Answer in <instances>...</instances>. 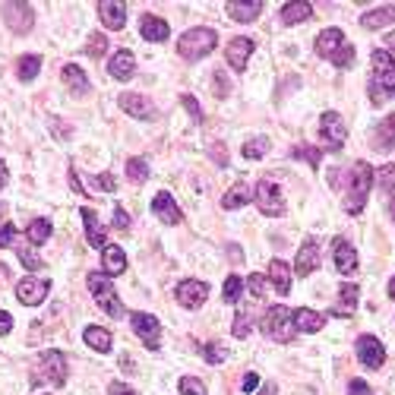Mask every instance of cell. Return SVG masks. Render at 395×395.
I'll return each instance as SVG.
<instances>
[{"label": "cell", "instance_id": "6da1fadb", "mask_svg": "<svg viewBox=\"0 0 395 395\" xmlns=\"http://www.w3.org/2000/svg\"><path fill=\"white\" fill-rule=\"evenodd\" d=\"M370 105L383 108L389 98H395V64L386 51H373L370 54Z\"/></svg>", "mask_w": 395, "mask_h": 395}, {"label": "cell", "instance_id": "7a4b0ae2", "mask_svg": "<svg viewBox=\"0 0 395 395\" xmlns=\"http://www.w3.org/2000/svg\"><path fill=\"white\" fill-rule=\"evenodd\" d=\"M316 54L323 60H329V64L342 67V70H348V67H354V47L348 45V38H345L342 29H323L316 35Z\"/></svg>", "mask_w": 395, "mask_h": 395}, {"label": "cell", "instance_id": "3957f363", "mask_svg": "<svg viewBox=\"0 0 395 395\" xmlns=\"http://www.w3.org/2000/svg\"><path fill=\"white\" fill-rule=\"evenodd\" d=\"M370 190H373V168L367 161H354L351 174H348V193H345V209L348 215H360L370 200Z\"/></svg>", "mask_w": 395, "mask_h": 395}, {"label": "cell", "instance_id": "277c9868", "mask_svg": "<svg viewBox=\"0 0 395 395\" xmlns=\"http://www.w3.org/2000/svg\"><path fill=\"white\" fill-rule=\"evenodd\" d=\"M215 45H219V32L206 29V25H196V29H187L177 38V54L183 60H202L215 51Z\"/></svg>", "mask_w": 395, "mask_h": 395}, {"label": "cell", "instance_id": "5b68a950", "mask_svg": "<svg viewBox=\"0 0 395 395\" xmlns=\"http://www.w3.org/2000/svg\"><path fill=\"white\" fill-rule=\"evenodd\" d=\"M86 285H88V291H92L95 304H98V307L105 310L111 319H124V316H127L124 304H120L118 291H114V285H111V275H101V272H88V275H86Z\"/></svg>", "mask_w": 395, "mask_h": 395}, {"label": "cell", "instance_id": "8992f818", "mask_svg": "<svg viewBox=\"0 0 395 395\" xmlns=\"http://www.w3.org/2000/svg\"><path fill=\"white\" fill-rule=\"evenodd\" d=\"M294 310L282 307V304H275V307H269L263 313V336L272 338V342L278 345H288L291 338H294Z\"/></svg>", "mask_w": 395, "mask_h": 395}, {"label": "cell", "instance_id": "52a82bcc", "mask_svg": "<svg viewBox=\"0 0 395 395\" xmlns=\"http://www.w3.org/2000/svg\"><path fill=\"white\" fill-rule=\"evenodd\" d=\"M67 377H70V367H67V357L64 351H42L38 357V367H35V383H51V386H67Z\"/></svg>", "mask_w": 395, "mask_h": 395}, {"label": "cell", "instance_id": "ba28073f", "mask_svg": "<svg viewBox=\"0 0 395 395\" xmlns=\"http://www.w3.org/2000/svg\"><path fill=\"white\" fill-rule=\"evenodd\" d=\"M319 139L329 152H342L345 149V139H348V127H345L342 114L338 111H326L319 118Z\"/></svg>", "mask_w": 395, "mask_h": 395}, {"label": "cell", "instance_id": "9c48e42d", "mask_svg": "<svg viewBox=\"0 0 395 395\" xmlns=\"http://www.w3.org/2000/svg\"><path fill=\"white\" fill-rule=\"evenodd\" d=\"M253 200H256V206H260L263 215H272V219L285 215V196H282V187H278V183L260 181L253 190Z\"/></svg>", "mask_w": 395, "mask_h": 395}, {"label": "cell", "instance_id": "30bf717a", "mask_svg": "<svg viewBox=\"0 0 395 395\" xmlns=\"http://www.w3.org/2000/svg\"><path fill=\"white\" fill-rule=\"evenodd\" d=\"M130 326H133L136 336L146 342L149 351H159V345H161V323H159V316L136 310V313H130Z\"/></svg>", "mask_w": 395, "mask_h": 395}, {"label": "cell", "instance_id": "8fae6325", "mask_svg": "<svg viewBox=\"0 0 395 395\" xmlns=\"http://www.w3.org/2000/svg\"><path fill=\"white\" fill-rule=\"evenodd\" d=\"M4 23L16 35H29L32 25H35V10L29 4H4Z\"/></svg>", "mask_w": 395, "mask_h": 395}, {"label": "cell", "instance_id": "7c38bea8", "mask_svg": "<svg viewBox=\"0 0 395 395\" xmlns=\"http://www.w3.org/2000/svg\"><path fill=\"white\" fill-rule=\"evenodd\" d=\"M47 291H51V282H47V278L25 275V278L16 282V297H19V304H25V307H38V304L47 297Z\"/></svg>", "mask_w": 395, "mask_h": 395}, {"label": "cell", "instance_id": "4fadbf2b", "mask_svg": "<svg viewBox=\"0 0 395 395\" xmlns=\"http://www.w3.org/2000/svg\"><path fill=\"white\" fill-rule=\"evenodd\" d=\"M174 297H177V304H181V307H187V310H200L202 304H206V297H209V285H206V282H200V278H187V282L177 285Z\"/></svg>", "mask_w": 395, "mask_h": 395}, {"label": "cell", "instance_id": "5bb4252c", "mask_svg": "<svg viewBox=\"0 0 395 395\" xmlns=\"http://www.w3.org/2000/svg\"><path fill=\"white\" fill-rule=\"evenodd\" d=\"M354 348H357V360L367 367V370H379V367H383L386 348L377 336H360L357 342H354Z\"/></svg>", "mask_w": 395, "mask_h": 395}, {"label": "cell", "instance_id": "9a60e30c", "mask_svg": "<svg viewBox=\"0 0 395 395\" xmlns=\"http://www.w3.org/2000/svg\"><path fill=\"white\" fill-rule=\"evenodd\" d=\"M118 105H120V111L130 114V118H139V120H155L159 118V108H155L149 98L136 95V92H124L118 98Z\"/></svg>", "mask_w": 395, "mask_h": 395}, {"label": "cell", "instance_id": "2e32d148", "mask_svg": "<svg viewBox=\"0 0 395 395\" xmlns=\"http://www.w3.org/2000/svg\"><path fill=\"white\" fill-rule=\"evenodd\" d=\"M319 256H323L319 241L316 237H307V241L301 244V250H297V256H294V275H310V272L319 265Z\"/></svg>", "mask_w": 395, "mask_h": 395}, {"label": "cell", "instance_id": "e0dca14e", "mask_svg": "<svg viewBox=\"0 0 395 395\" xmlns=\"http://www.w3.org/2000/svg\"><path fill=\"white\" fill-rule=\"evenodd\" d=\"M250 54H253V38H231L228 47H224V60H228V67L237 73L247 67Z\"/></svg>", "mask_w": 395, "mask_h": 395}, {"label": "cell", "instance_id": "ac0fdd59", "mask_svg": "<svg viewBox=\"0 0 395 395\" xmlns=\"http://www.w3.org/2000/svg\"><path fill=\"white\" fill-rule=\"evenodd\" d=\"M168 32H171L168 19L155 16V13H142L139 16V35L146 38V42H165Z\"/></svg>", "mask_w": 395, "mask_h": 395}, {"label": "cell", "instance_id": "d6986e66", "mask_svg": "<svg viewBox=\"0 0 395 395\" xmlns=\"http://www.w3.org/2000/svg\"><path fill=\"white\" fill-rule=\"evenodd\" d=\"M95 10H98V16H101V23H105V29L118 32V29H124V25H127V6H124V4H114V0H101Z\"/></svg>", "mask_w": 395, "mask_h": 395}, {"label": "cell", "instance_id": "ffe728a7", "mask_svg": "<svg viewBox=\"0 0 395 395\" xmlns=\"http://www.w3.org/2000/svg\"><path fill=\"white\" fill-rule=\"evenodd\" d=\"M108 73H111L118 83H127V79H133V73H136V57H133V51H118V54H111V60H108Z\"/></svg>", "mask_w": 395, "mask_h": 395}, {"label": "cell", "instance_id": "44dd1931", "mask_svg": "<svg viewBox=\"0 0 395 395\" xmlns=\"http://www.w3.org/2000/svg\"><path fill=\"white\" fill-rule=\"evenodd\" d=\"M152 212L159 215L165 224H181V219H183L181 209H177V202H174V196L168 193V190H161V193L152 200Z\"/></svg>", "mask_w": 395, "mask_h": 395}, {"label": "cell", "instance_id": "7402d4cb", "mask_svg": "<svg viewBox=\"0 0 395 395\" xmlns=\"http://www.w3.org/2000/svg\"><path fill=\"white\" fill-rule=\"evenodd\" d=\"M332 253H336V269L342 272V275L357 272V250H354L345 237H338L336 241V250H332Z\"/></svg>", "mask_w": 395, "mask_h": 395}, {"label": "cell", "instance_id": "603a6c76", "mask_svg": "<svg viewBox=\"0 0 395 395\" xmlns=\"http://www.w3.org/2000/svg\"><path fill=\"white\" fill-rule=\"evenodd\" d=\"M354 310H357V285L348 282L338 288V301H336V307H332V316L348 319V316H354Z\"/></svg>", "mask_w": 395, "mask_h": 395}, {"label": "cell", "instance_id": "cb8c5ba5", "mask_svg": "<svg viewBox=\"0 0 395 395\" xmlns=\"http://www.w3.org/2000/svg\"><path fill=\"white\" fill-rule=\"evenodd\" d=\"M224 10H228V16L234 19V23H253V19L263 13V4L260 0H247V4L231 0V4H224Z\"/></svg>", "mask_w": 395, "mask_h": 395}, {"label": "cell", "instance_id": "d4e9b609", "mask_svg": "<svg viewBox=\"0 0 395 395\" xmlns=\"http://www.w3.org/2000/svg\"><path fill=\"white\" fill-rule=\"evenodd\" d=\"M60 79H64L67 88H70L76 98H83V95L88 92V76L83 73V67L79 64H67L64 70H60Z\"/></svg>", "mask_w": 395, "mask_h": 395}, {"label": "cell", "instance_id": "484cf974", "mask_svg": "<svg viewBox=\"0 0 395 395\" xmlns=\"http://www.w3.org/2000/svg\"><path fill=\"white\" fill-rule=\"evenodd\" d=\"M250 200H253V187L241 181V183H234V187H231L228 193L222 196V209H224V212H234V209L247 206Z\"/></svg>", "mask_w": 395, "mask_h": 395}, {"label": "cell", "instance_id": "4316f807", "mask_svg": "<svg viewBox=\"0 0 395 395\" xmlns=\"http://www.w3.org/2000/svg\"><path fill=\"white\" fill-rule=\"evenodd\" d=\"M395 23V4H386V6H377V10H370V13H364L360 16V25L364 29H386V25H392Z\"/></svg>", "mask_w": 395, "mask_h": 395}, {"label": "cell", "instance_id": "83f0119b", "mask_svg": "<svg viewBox=\"0 0 395 395\" xmlns=\"http://www.w3.org/2000/svg\"><path fill=\"white\" fill-rule=\"evenodd\" d=\"M83 224H86V237H88V247H98V250H105L108 244H105V228H101V222H98V215H95V209H83Z\"/></svg>", "mask_w": 395, "mask_h": 395}, {"label": "cell", "instance_id": "f1b7e54d", "mask_svg": "<svg viewBox=\"0 0 395 395\" xmlns=\"http://www.w3.org/2000/svg\"><path fill=\"white\" fill-rule=\"evenodd\" d=\"M101 265H105V275H120L127 269V253L118 247V244H108L101 250Z\"/></svg>", "mask_w": 395, "mask_h": 395}, {"label": "cell", "instance_id": "f546056e", "mask_svg": "<svg viewBox=\"0 0 395 395\" xmlns=\"http://www.w3.org/2000/svg\"><path fill=\"white\" fill-rule=\"evenodd\" d=\"M294 326L301 332H307V336H313V332H319L326 326V316L316 313V310H310V307H297L294 310Z\"/></svg>", "mask_w": 395, "mask_h": 395}, {"label": "cell", "instance_id": "4dcf8cb0", "mask_svg": "<svg viewBox=\"0 0 395 395\" xmlns=\"http://www.w3.org/2000/svg\"><path fill=\"white\" fill-rule=\"evenodd\" d=\"M269 278H272V285H275L278 294H291V265L285 260L269 263Z\"/></svg>", "mask_w": 395, "mask_h": 395}, {"label": "cell", "instance_id": "1f68e13d", "mask_svg": "<svg viewBox=\"0 0 395 395\" xmlns=\"http://www.w3.org/2000/svg\"><path fill=\"white\" fill-rule=\"evenodd\" d=\"M395 146V114L383 120V124L373 130V149H379V152H389Z\"/></svg>", "mask_w": 395, "mask_h": 395}, {"label": "cell", "instance_id": "d6a6232c", "mask_svg": "<svg viewBox=\"0 0 395 395\" xmlns=\"http://www.w3.org/2000/svg\"><path fill=\"white\" fill-rule=\"evenodd\" d=\"M313 16V6L307 0H297V4H285L282 6V23L285 25H294V23H307Z\"/></svg>", "mask_w": 395, "mask_h": 395}, {"label": "cell", "instance_id": "836d02e7", "mask_svg": "<svg viewBox=\"0 0 395 395\" xmlns=\"http://www.w3.org/2000/svg\"><path fill=\"white\" fill-rule=\"evenodd\" d=\"M83 338H86V345H88V348H95L98 354H108V351H111V342H114V338H111V332H108V329H101V326H88Z\"/></svg>", "mask_w": 395, "mask_h": 395}, {"label": "cell", "instance_id": "e575fe53", "mask_svg": "<svg viewBox=\"0 0 395 395\" xmlns=\"http://www.w3.org/2000/svg\"><path fill=\"white\" fill-rule=\"evenodd\" d=\"M38 73H42V57H38V54H23V57L16 60V76L23 79V83H32Z\"/></svg>", "mask_w": 395, "mask_h": 395}, {"label": "cell", "instance_id": "d590c367", "mask_svg": "<svg viewBox=\"0 0 395 395\" xmlns=\"http://www.w3.org/2000/svg\"><path fill=\"white\" fill-rule=\"evenodd\" d=\"M47 237H51V222L47 219H35L29 228H25V241H29L32 247H42Z\"/></svg>", "mask_w": 395, "mask_h": 395}, {"label": "cell", "instance_id": "8d00e7d4", "mask_svg": "<svg viewBox=\"0 0 395 395\" xmlns=\"http://www.w3.org/2000/svg\"><path fill=\"white\" fill-rule=\"evenodd\" d=\"M269 149H272V142L265 139V136H256V139H247V142H244V146H241V155H244V159H250V161H256V159H263Z\"/></svg>", "mask_w": 395, "mask_h": 395}, {"label": "cell", "instance_id": "74e56055", "mask_svg": "<svg viewBox=\"0 0 395 395\" xmlns=\"http://www.w3.org/2000/svg\"><path fill=\"white\" fill-rule=\"evenodd\" d=\"M127 177L133 183H146L149 181V161L146 159H130L127 161Z\"/></svg>", "mask_w": 395, "mask_h": 395}, {"label": "cell", "instance_id": "f35d334b", "mask_svg": "<svg viewBox=\"0 0 395 395\" xmlns=\"http://www.w3.org/2000/svg\"><path fill=\"white\" fill-rule=\"evenodd\" d=\"M202 357H206L212 367H219V364H224V360H228V348H224V345H219V342H206V345H202Z\"/></svg>", "mask_w": 395, "mask_h": 395}, {"label": "cell", "instance_id": "ab89813d", "mask_svg": "<svg viewBox=\"0 0 395 395\" xmlns=\"http://www.w3.org/2000/svg\"><path fill=\"white\" fill-rule=\"evenodd\" d=\"M250 329H253V319H250V310H241L234 316V326H231V336L234 338H247Z\"/></svg>", "mask_w": 395, "mask_h": 395}, {"label": "cell", "instance_id": "60d3db41", "mask_svg": "<svg viewBox=\"0 0 395 395\" xmlns=\"http://www.w3.org/2000/svg\"><path fill=\"white\" fill-rule=\"evenodd\" d=\"M241 294H244V282H241V278H237V275L224 278V301L237 304V301H241Z\"/></svg>", "mask_w": 395, "mask_h": 395}, {"label": "cell", "instance_id": "b9f144b4", "mask_svg": "<svg viewBox=\"0 0 395 395\" xmlns=\"http://www.w3.org/2000/svg\"><path fill=\"white\" fill-rule=\"evenodd\" d=\"M291 159H304L307 165L319 168V159H323V155H319V149H310V146H294V149H291Z\"/></svg>", "mask_w": 395, "mask_h": 395}, {"label": "cell", "instance_id": "7bdbcfd3", "mask_svg": "<svg viewBox=\"0 0 395 395\" xmlns=\"http://www.w3.org/2000/svg\"><path fill=\"white\" fill-rule=\"evenodd\" d=\"M16 256L23 260V265H25L29 272H38V269H42V260H38V256L32 253V250L25 247V244H19V247H16Z\"/></svg>", "mask_w": 395, "mask_h": 395}, {"label": "cell", "instance_id": "ee69618b", "mask_svg": "<svg viewBox=\"0 0 395 395\" xmlns=\"http://www.w3.org/2000/svg\"><path fill=\"white\" fill-rule=\"evenodd\" d=\"M181 395H206V386L196 377H181Z\"/></svg>", "mask_w": 395, "mask_h": 395}, {"label": "cell", "instance_id": "f6af8a7d", "mask_svg": "<svg viewBox=\"0 0 395 395\" xmlns=\"http://www.w3.org/2000/svg\"><path fill=\"white\" fill-rule=\"evenodd\" d=\"M88 183H92L95 190H101V193H114V190H118V181H114V174H108V171L98 174V177H92Z\"/></svg>", "mask_w": 395, "mask_h": 395}, {"label": "cell", "instance_id": "bcb514c9", "mask_svg": "<svg viewBox=\"0 0 395 395\" xmlns=\"http://www.w3.org/2000/svg\"><path fill=\"white\" fill-rule=\"evenodd\" d=\"M86 51L92 54V57H101V54L108 51V38L101 35V32H92V38H88V45H86Z\"/></svg>", "mask_w": 395, "mask_h": 395}, {"label": "cell", "instance_id": "7dc6e473", "mask_svg": "<svg viewBox=\"0 0 395 395\" xmlns=\"http://www.w3.org/2000/svg\"><path fill=\"white\" fill-rule=\"evenodd\" d=\"M247 288H250V294H253V297H265V294H269V285H265L263 275H250L247 278Z\"/></svg>", "mask_w": 395, "mask_h": 395}, {"label": "cell", "instance_id": "c3c4849f", "mask_svg": "<svg viewBox=\"0 0 395 395\" xmlns=\"http://www.w3.org/2000/svg\"><path fill=\"white\" fill-rule=\"evenodd\" d=\"M181 105L187 108V111H190V118H193V120H200V118H202V111H200V101H196L193 95H181Z\"/></svg>", "mask_w": 395, "mask_h": 395}, {"label": "cell", "instance_id": "681fc988", "mask_svg": "<svg viewBox=\"0 0 395 395\" xmlns=\"http://www.w3.org/2000/svg\"><path fill=\"white\" fill-rule=\"evenodd\" d=\"M392 183H395V165H386V168H383V174H379V187H383L386 193H389Z\"/></svg>", "mask_w": 395, "mask_h": 395}, {"label": "cell", "instance_id": "f907efd6", "mask_svg": "<svg viewBox=\"0 0 395 395\" xmlns=\"http://www.w3.org/2000/svg\"><path fill=\"white\" fill-rule=\"evenodd\" d=\"M111 224H114V228H118V231H127V228H130V215H127L124 212V209H114V219H111Z\"/></svg>", "mask_w": 395, "mask_h": 395}, {"label": "cell", "instance_id": "816d5d0a", "mask_svg": "<svg viewBox=\"0 0 395 395\" xmlns=\"http://www.w3.org/2000/svg\"><path fill=\"white\" fill-rule=\"evenodd\" d=\"M348 395H373V389L364 383V379H351V383H348Z\"/></svg>", "mask_w": 395, "mask_h": 395}, {"label": "cell", "instance_id": "f5cc1de1", "mask_svg": "<svg viewBox=\"0 0 395 395\" xmlns=\"http://www.w3.org/2000/svg\"><path fill=\"white\" fill-rule=\"evenodd\" d=\"M13 241H16V228H13V224H4V228H0V247H10Z\"/></svg>", "mask_w": 395, "mask_h": 395}, {"label": "cell", "instance_id": "db71d44e", "mask_svg": "<svg viewBox=\"0 0 395 395\" xmlns=\"http://www.w3.org/2000/svg\"><path fill=\"white\" fill-rule=\"evenodd\" d=\"M209 155H212V159L215 161H219V165L224 168V165H228V149H224L222 146V142H219V146H212V149H209Z\"/></svg>", "mask_w": 395, "mask_h": 395}, {"label": "cell", "instance_id": "11a10c76", "mask_svg": "<svg viewBox=\"0 0 395 395\" xmlns=\"http://www.w3.org/2000/svg\"><path fill=\"white\" fill-rule=\"evenodd\" d=\"M108 395H136V392L127 383H118V379H114V383L108 386Z\"/></svg>", "mask_w": 395, "mask_h": 395}, {"label": "cell", "instance_id": "9f6ffc18", "mask_svg": "<svg viewBox=\"0 0 395 395\" xmlns=\"http://www.w3.org/2000/svg\"><path fill=\"white\" fill-rule=\"evenodd\" d=\"M10 329H13V316L6 310H0V336H10Z\"/></svg>", "mask_w": 395, "mask_h": 395}, {"label": "cell", "instance_id": "6f0895ef", "mask_svg": "<svg viewBox=\"0 0 395 395\" xmlns=\"http://www.w3.org/2000/svg\"><path fill=\"white\" fill-rule=\"evenodd\" d=\"M212 92H215V98H224V95H228V83H224V76H215L212 79Z\"/></svg>", "mask_w": 395, "mask_h": 395}, {"label": "cell", "instance_id": "680465c9", "mask_svg": "<svg viewBox=\"0 0 395 395\" xmlns=\"http://www.w3.org/2000/svg\"><path fill=\"white\" fill-rule=\"evenodd\" d=\"M256 383H260V377H256V373H247V377H244V392H253Z\"/></svg>", "mask_w": 395, "mask_h": 395}, {"label": "cell", "instance_id": "91938a15", "mask_svg": "<svg viewBox=\"0 0 395 395\" xmlns=\"http://www.w3.org/2000/svg\"><path fill=\"white\" fill-rule=\"evenodd\" d=\"M386 54H389L392 64H395V32H392V35H386Z\"/></svg>", "mask_w": 395, "mask_h": 395}, {"label": "cell", "instance_id": "94428289", "mask_svg": "<svg viewBox=\"0 0 395 395\" xmlns=\"http://www.w3.org/2000/svg\"><path fill=\"white\" fill-rule=\"evenodd\" d=\"M6 181H10V174H6V165L0 161V187H6Z\"/></svg>", "mask_w": 395, "mask_h": 395}, {"label": "cell", "instance_id": "6125c7cd", "mask_svg": "<svg viewBox=\"0 0 395 395\" xmlns=\"http://www.w3.org/2000/svg\"><path fill=\"white\" fill-rule=\"evenodd\" d=\"M260 395H275V383H265L260 389Z\"/></svg>", "mask_w": 395, "mask_h": 395}, {"label": "cell", "instance_id": "be15d7a7", "mask_svg": "<svg viewBox=\"0 0 395 395\" xmlns=\"http://www.w3.org/2000/svg\"><path fill=\"white\" fill-rule=\"evenodd\" d=\"M389 297L395 301V275H392V282H389Z\"/></svg>", "mask_w": 395, "mask_h": 395}]
</instances>
